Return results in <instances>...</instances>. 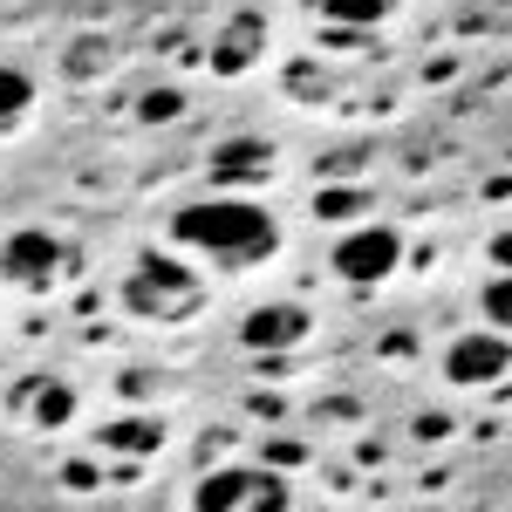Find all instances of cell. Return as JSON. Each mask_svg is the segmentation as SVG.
Masks as SVG:
<instances>
[{
	"label": "cell",
	"mask_w": 512,
	"mask_h": 512,
	"mask_svg": "<svg viewBox=\"0 0 512 512\" xmlns=\"http://www.w3.org/2000/svg\"><path fill=\"white\" fill-rule=\"evenodd\" d=\"M123 301L137 308V315H192L198 308V280L178 267V260H158V253H144L137 260V274L123 280Z\"/></svg>",
	"instance_id": "cell-2"
},
{
	"label": "cell",
	"mask_w": 512,
	"mask_h": 512,
	"mask_svg": "<svg viewBox=\"0 0 512 512\" xmlns=\"http://www.w3.org/2000/svg\"><path fill=\"white\" fill-rule=\"evenodd\" d=\"M308 335V308L301 301H274V308H253L246 328H239V342L246 349H294Z\"/></svg>",
	"instance_id": "cell-7"
},
{
	"label": "cell",
	"mask_w": 512,
	"mask_h": 512,
	"mask_svg": "<svg viewBox=\"0 0 512 512\" xmlns=\"http://www.w3.org/2000/svg\"><path fill=\"white\" fill-rule=\"evenodd\" d=\"M485 315H492V328H512V274H499L485 287Z\"/></svg>",
	"instance_id": "cell-16"
},
{
	"label": "cell",
	"mask_w": 512,
	"mask_h": 512,
	"mask_svg": "<svg viewBox=\"0 0 512 512\" xmlns=\"http://www.w3.org/2000/svg\"><path fill=\"white\" fill-rule=\"evenodd\" d=\"M35 417L48 424V431H55V424H69V417H76V390H69V383H48V390L35 396Z\"/></svg>",
	"instance_id": "cell-13"
},
{
	"label": "cell",
	"mask_w": 512,
	"mask_h": 512,
	"mask_svg": "<svg viewBox=\"0 0 512 512\" xmlns=\"http://www.w3.org/2000/svg\"><path fill=\"white\" fill-rule=\"evenodd\" d=\"M28 103H35V76L14 69V62H0V123H14Z\"/></svg>",
	"instance_id": "cell-12"
},
{
	"label": "cell",
	"mask_w": 512,
	"mask_h": 512,
	"mask_svg": "<svg viewBox=\"0 0 512 512\" xmlns=\"http://www.w3.org/2000/svg\"><path fill=\"white\" fill-rule=\"evenodd\" d=\"M506 335H492V328H472V335H458L451 349H444V383H458V390H478V383H499L506 376Z\"/></svg>",
	"instance_id": "cell-6"
},
{
	"label": "cell",
	"mask_w": 512,
	"mask_h": 512,
	"mask_svg": "<svg viewBox=\"0 0 512 512\" xmlns=\"http://www.w3.org/2000/svg\"><path fill=\"white\" fill-rule=\"evenodd\" d=\"M492 267H506V274H512V233L492 239Z\"/></svg>",
	"instance_id": "cell-18"
},
{
	"label": "cell",
	"mask_w": 512,
	"mask_h": 512,
	"mask_svg": "<svg viewBox=\"0 0 512 512\" xmlns=\"http://www.w3.org/2000/svg\"><path fill=\"white\" fill-rule=\"evenodd\" d=\"M321 219H349V212H369V192H321L315 198Z\"/></svg>",
	"instance_id": "cell-15"
},
{
	"label": "cell",
	"mask_w": 512,
	"mask_h": 512,
	"mask_svg": "<svg viewBox=\"0 0 512 512\" xmlns=\"http://www.w3.org/2000/svg\"><path fill=\"white\" fill-rule=\"evenodd\" d=\"M328 28H376L390 14V0H308Z\"/></svg>",
	"instance_id": "cell-11"
},
{
	"label": "cell",
	"mask_w": 512,
	"mask_h": 512,
	"mask_svg": "<svg viewBox=\"0 0 512 512\" xmlns=\"http://www.w3.org/2000/svg\"><path fill=\"white\" fill-rule=\"evenodd\" d=\"M192 512H287V485L274 472H246L226 465L192 492Z\"/></svg>",
	"instance_id": "cell-3"
},
{
	"label": "cell",
	"mask_w": 512,
	"mask_h": 512,
	"mask_svg": "<svg viewBox=\"0 0 512 512\" xmlns=\"http://www.w3.org/2000/svg\"><path fill=\"white\" fill-rule=\"evenodd\" d=\"M260 41H267V21H260V14H239L233 28L212 41V69H219V76H239V69H253Z\"/></svg>",
	"instance_id": "cell-8"
},
{
	"label": "cell",
	"mask_w": 512,
	"mask_h": 512,
	"mask_svg": "<svg viewBox=\"0 0 512 512\" xmlns=\"http://www.w3.org/2000/svg\"><path fill=\"white\" fill-rule=\"evenodd\" d=\"M178 110H185L178 89H151V96H144V123H164V117H178Z\"/></svg>",
	"instance_id": "cell-17"
},
{
	"label": "cell",
	"mask_w": 512,
	"mask_h": 512,
	"mask_svg": "<svg viewBox=\"0 0 512 512\" xmlns=\"http://www.w3.org/2000/svg\"><path fill=\"white\" fill-rule=\"evenodd\" d=\"M110 62V41H96V35H82L76 41V55H69V76H96Z\"/></svg>",
	"instance_id": "cell-14"
},
{
	"label": "cell",
	"mask_w": 512,
	"mask_h": 512,
	"mask_svg": "<svg viewBox=\"0 0 512 512\" xmlns=\"http://www.w3.org/2000/svg\"><path fill=\"white\" fill-rule=\"evenodd\" d=\"M396 260H403V233H396V226H355V233L335 239V274L349 280V287L390 280Z\"/></svg>",
	"instance_id": "cell-4"
},
{
	"label": "cell",
	"mask_w": 512,
	"mask_h": 512,
	"mask_svg": "<svg viewBox=\"0 0 512 512\" xmlns=\"http://www.w3.org/2000/svg\"><path fill=\"white\" fill-rule=\"evenodd\" d=\"M62 267H69V246L55 233H41V226H21V233H7V246H0V274L14 280V287H48Z\"/></svg>",
	"instance_id": "cell-5"
},
{
	"label": "cell",
	"mask_w": 512,
	"mask_h": 512,
	"mask_svg": "<svg viewBox=\"0 0 512 512\" xmlns=\"http://www.w3.org/2000/svg\"><path fill=\"white\" fill-rule=\"evenodd\" d=\"M164 444V424L151 417H117V424H103V451H117V458H144V451H158Z\"/></svg>",
	"instance_id": "cell-10"
},
{
	"label": "cell",
	"mask_w": 512,
	"mask_h": 512,
	"mask_svg": "<svg viewBox=\"0 0 512 512\" xmlns=\"http://www.w3.org/2000/svg\"><path fill=\"white\" fill-rule=\"evenodd\" d=\"M171 233L198 246V253H212V260H226V267H246V260H260V253H274V212L267 205H253V198H198L185 205L178 219H171Z\"/></svg>",
	"instance_id": "cell-1"
},
{
	"label": "cell",
	"mask_w": 512,
	"mask_h": 512,
	"mask_svg": "<svg viewBox=\"0 0 512 512\" xmlns=\"http://www.w3.org/2000/svg\"><path fill=\"white\" fill-rule=\"evenodd\" d=\"M260 171H274V144H267V137H226V144L212 151V178H219V185L260 178Z\"/></svg>",
	"instance_id": "cell-9"
}]
</instances>
